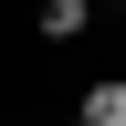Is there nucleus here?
<instances>
[{"instance_id": "1", "label": "nucleus", "mask_w": 126, "mask_h": 126, "mask_svg": "<svg viewBox=\"0 0 126 126\" xmlns=\"http://www.w3.org/2000/svg\"><path fill=\"white\" fill-rule=\"evenodd\" d=\"M74 126H126V74H105V84H84V105H74Z\"/></svg>"}, {"instance_id": "2", "label": "nucleus", "mask_w": 126, "mask_h": 126, "mask_svg": "<svg viewBox=\"0 0 126 126\" xmlns=\"http://www.w3.org/2000/svg\"><path fill=\"white\" fill-rule=\"evenodd\" d=\"M84 11H94V0H42V11H32V32H42V42H74V32H84Z\"/></svg>"}, {"instance_id": "3", "label": "nucleus", "mask_w": 126, "mask_h": 126, "mask_svg": "<svg viewBox=\"0 0 126 126\" xmlns=\"http://www.w3.org/2000/svg\"><path fill=\"white\" fill-rule=\"evenodd\" d=\"M116 11H126V0H116Z\"/></svg>"}]
</instances>
